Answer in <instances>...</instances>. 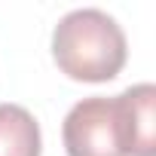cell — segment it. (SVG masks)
I'll return each instance as SVG.
<instances>
[{"label":"cell","mask_w":156,"mask_h":156,"mask_svg":"<svg viewBox=\"0 0 156 156\" xmlns=\"http://www.w3.org/2000/svg\"><path fill=\"white\" fill-rule=\"evenodd\" d=\"M67 156H156V86L76 101L61 126Z\"/></svg>","instance_id":"6da1fadb"},{"label":"cell","mask_w":156,"mask_h":156,"mask_svg":"<svg viewBox=\"0 0 156 156\" xmlns=\"http://www.w3.org/2000/svg\"><path fill=\"white\" fill-rule=\"evenodd\" d=\"M43 135L34 113L22 104H0V156H40Z\"/></svg>","instance_id":"3957f363"},{"label":"cell","mask_w":156,"mask_h":156,"mask_svg":"<svg viewBox=\"0 0 156 156\" xmlns=\"http://www.w3.org/2000/svg\"><path fill=\"white\" fill-rule=\"evenodd\" d=\"M52 58L76 83H107L126 67L129 43L113 16L101 9H73L52 31Z\"/></svg>","instance_id":"7a4b0ae2"}]
</instances>
